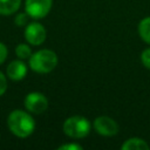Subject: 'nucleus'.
I'll return each mask as SVG.
<instances>
[{
  "mask_svg": "<svg viewBox=\"0 0 150 150\" xmlns=\"http://www.w3.org/2000/svg\"><path fill=\"white\" fill-rule=\"evenodd\" d=\"M59 150H81L82 146L76 144V143H69V144H63V145H60L57 148Z\"/></svg>",
  "mask_w": 150,
  "mask_h": 150,
  "instance_id": "dca6fc26",
  "label": "nucleus"
},
{
  "mask_svg": "<svg viewBox=\"0 0 150 150\" xmlns=\"http://www.w3.org/2000/svg\"><path fill=\"white\" fill-rule=\"evenodd\" d=\"M6 90H7V80L4 73L0 71V96H2Z\"/></svg>",
  "mask_w": 150,
  "mask_h": 150,
  "instance_id": "2eb2a0df",
  "label": "nucleus"
},
{
  "mask_svg": "<svg viewBox=\"0 0 150 150\" xmlns=\"http://www.w3.org/2000/svg\"><path fill=\"white\" fill-rule=\"evenodd\" d=\"M21 5V0H0V14L11 15L15 13Z\"/></svg>",
  "mask_w": 150,
  "mask_h": 150,
  "instance_id": "9d476101",
  "label": "nucleus"
},
{
  "mask_svg": "<svg viewBox=\"0 0 150 150\" xmlns=\"http://www.w3.org/2000/svg\"><path fill=\"white\" fill-rule=\"evenodd\" d=\"M122 150H148L149 149V144L138 137H131L129 139H127L122 146Z\"/></svg>",
  "mask_w": 150,
  "mask_h": 150,
  "instance_id": "1a4fd4ad",
  "label": "nucleus"
},
{
  "mask_svg": "<svg viewBox=\"0 0 150 150\" xmlns=\"http://www.w3.org/2000/svg\"><path fill=\"white\" fill-rule=\"evenodd\" d=\"M52 4V0H26L25 9L28 16L33 19H42L49 13Z\"/></svg>",
  "mask_w": 150,
  "mask_h": 150,
  "instance_id": "20e7f679",
  "label": "nucleus"
},
{
  "mask_svg": "<svg viewBox=\"0 0 150 150\" xmlns=\"http://www.w3.org/2000/svg\"><path fill=\"white\" fill-rule=\"evenodd\" d=\"M7 124L11 132L21 138L32 135L35 129V121L32 115L20 109L13 110L9 114L7 118Z\"/></svg>",
  "mask_w": 150,
  "mask_h": 150,
  "instance_id": "f257e3e1",
  "label": "nucleus"
},
{
  "mask_svg": "<svg viewBox=\"0 0 150 150\" xmlns=\"http://www.w3.org/2000/svg\"><path fill=\"white\" fill-rule=\"evenodd\" d=\"M15 54L19 59L21 60H25V59H29L30 55H32V49L26 43H20L16 46L15 48Z\"/></svg>",
  "mask_w": 150,
  "mask_h": 150,
  "instance_id": "f8f14e48",
  "label": "nucleus"
},
{
  "mask_svg": "<svg viewBox=\"0 0 150 150\" xmlns=\"http://www.w3.org/2000/svg\"><path fill=\"white\" fill-rule=\"evenodd\" d=\"M46 29L45 27L39 22H32L27 25L25 29V39L29 45L33 46H40L46 40Z\"/></svg>",
  "mask_w": 150,
  "mask_h": 150,
  "instance_id": "423d86ee",
  "label": "nucleus"
},
{
  "mask_svg": "<svg viewBox=\"0 0 150 150\" xmlns=\"http://www.w3.org/2000/svg\"><path fill=\"white\" fill-rule=\"evenodd\" d=\"M25 107L29 112L42 114L48 108V100L43 94L33 91L25 97Z\"/></svg>",
  "mask_w": 150,
  "mask_h": 150,
  "instance_id": "39448f33",
  "label": "nucleus"
},
{
  "mask_svg": "<svg viewBox=\"0 0 150 150\" xmlns=\"http://www.w3.org/2000/svg\"><path fill=\"white\" fill-rule=\"evenodd\" d=\"M94 128L102 136H114L118 132L117 123L108 116H98L94 121Z\"/></svg>",
  "mask_w": 150,
  "mask_h": 150,
  "instance_id": "0eeeda50",
  "label": "nucleus"
},
{
  "mask_svg": "<svg viewBox=\"0 0 150 150\" xmlns=\"http://www.w3.org/2000/svg\"><path fill=\"white\" fill-rule=\"evenodd\" d=\"M138 34L143 41L150 45V16L144 18L138 23Z\"/></svg>",
  "mask_w": 150,
  "mask_h": 150,
  "instance_id": "9b49d317",
  "label": "nucleus"
},
{
  "mask_svg": "<svg viewBox=\"0 0 150 150\" xmlns=\"http://www.w3.org/2000/svg\"><path fill=\"white\" fill-rule=\"evenodd\" d=\"M6 74H7V76L11 80H13V81H20L27 74V66H26V63L23 61H21V59L20 60L12 61L7 66Z\"/></svg>",
  "mask_w": 150,
  "mask_h": 150,
  "instance_id": "6e6552de",
  "label": "nucleus"
},
{
  "mask_svg": "<svg viewBox=\"0 0 150 150\" xmlns=\"http://www.w3.org/2000/svg\"><path fill=\"white\" fill-rule=\"evenodd\" d=\"M141 60H142V63L145 66V68L150 69V48L148 49H144L141 54Z\"/></svg>",
  "mask_w": 150,
  "mask_h": 150,
  "instance_id": "ddd939ff",
  "label": "nucleus"
},
{
  "mask_svg": "<svg viewBox=\"0 0 150 150\" xmlns=\"http://www.w3.org/2000/svg\"><path fill=\"white\" fill-rule=\"evenodd\" d=\"M7 54H8V50H7L6 45L0 42V64L5 62V60L7 59Z\"/></svg>",
  "mask_w": 150,
  "mask_h": 150,
  "instance_id": "f3484780",
  "label": "nucleus"
},
{
  "mask_svg": "<svg viewBox=\"0 0 150 150\" xmlns=\"http://www.w3.org/2000/svg\"><path fill=\"white\" fill-rule=\"evenodd\" d=\"M27 19H28V14L26 13V14H23V13H21V14H18L16 15V18L14 19V22H15V25L16 26H25L26 23H27Z\"/></svg>",
  "mask_w": 150,
  "mask_h": 150,
  "instance_id": "4468645a",
  "label": "nucleus"
},
{
  "mask_svg": "<svg viewBox=\"0 0 150 150\" xmlns=\"http://www.w3.org/2000/svg\"><path fill=\"white\" fill-rule=\"evenodd\" d=\"M57 66V56L50 49H41L35 52L29 57V67L39 74L50 73Z\"/></svg>",
  "mask_w": 150,
  "mask_h": 150,
  "instance_id": "f03ea898",
  "label": "nucleus"
},
{
  "mask_svg": "<svg viewBox=\"0 0 150 150\" xmlns=\"http://www.w3.org/2000/svg\"><path fill=\"white\" fill-rule=\"evenodd\" d=\"M90 122L83 116H71L63 123V132L71 138H83L90 131Z\"/></svg>",
  "mask_w": 150,
  "mask_h": 150,
  "instance_id": "7ed1b4c3",
  "label": "nucleus"
}]
</instances>
